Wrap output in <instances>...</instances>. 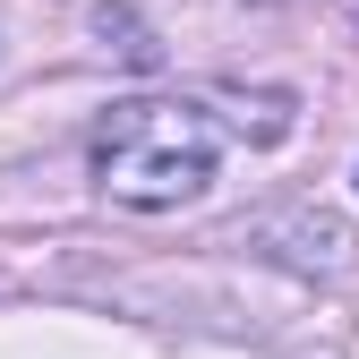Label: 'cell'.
<instances>
[{
  "mask_svg": "<svg viewBox=\"0 0 359 359\" xmlns=\"http://www.w3.org/2000/svg\"><path fill=\"white\" fill-rule=\"evenodd\" d=\"M222 163V128L205 103H111V120L95 128V180L120 205H189L205 197V180Z\"/></svg>",
  "mask_w": 359,
  "mask_h": 359,
  "instance_id": "obj_1",
  "label": "cell"
}]
</instances>
